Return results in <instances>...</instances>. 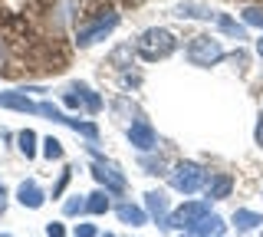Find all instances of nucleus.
<instances>
[{
  "instance_id": "1",
  "label": "nucleus",
  "mask_w": 263,
  "mask_h": 237,
  "mask_svg": "<svg viewBox=\"0 0 263 237\" xmlns=\"http://www.w3.org/2000/svg\"><path fill=\"white\" fill-rule=\"evenodd\" d=\"M178 50V37L171 30H161V27H152L145 30L142 37L135 40V53L142 56L145 63H158V60H168L171 53Z\"/></svg>"
},
{
  "instance_id": "2",
  "label": "nucleus",
  "mask_w": 263,
  "mask_h": 237,
  "mask_svg": "<svg viewBox=\"0 0 263 237\" xmlns=\"http://www.w3.org/2000/svg\"><path fill=\"white\" fill-rule=\"evenodd\" d=\"M168 181L181 194H194V191H201V188L208 185V171L197 165V161H178L175 171H168Z\"/></svg>"
},
{
  "instance_id": "3",
  "label": "nucleus",
  "mask_w": 263,
  "mask_h": 237,
  "mask_svg": "<svg viewBox=\"0 0 263 237\" xmlns=\"http://www.w3.org/2000/svg\"><path fill=\"white\" fill-rule=\"evenodd\" d=\"M220 60H224V46L211 33H197L191 43H187V63H191V66H214V63H220Z\"/></svg>"
},
{
  "instance_id": "4",
  "label": "nucleus",
  "mask_w": 263,
  "mask_h": 237,
  "mask_svg": "<svg viewBox=\"0 0 263 237\" xmlns=\"http://www.w3.org/2000/svg\"><path fill=\"white\" fill-rule=\"evenodd\" d=\"M36 116H46L49 122H60V125H69L72 132H79V135H86L89 142H96L99 138V125L96 122H82V119H76V116H66V112L60 109V105H53V102H36Z\"/></svg>"
},
{
  "instance_id": "5",
  "label": "nucleus",
  "mask_w": 263,
  "mask_h": 237,
  "mask_svg": "<svg viewBox=\"0 0 263 237\" xmlns=\"http://www.w3.org/2000/svg\"><path fill=\"white\" fill-rule=\"evenodd\" d=\"M204 214H211V201H184L178 211L168 214V227L171 231H191Z\"/></svg>"
},
{
  "instance_id": "6",
  "label": "nucleus",
  "mask_w": 263,
  "mask_h": 237,
  "mask_svg": "<svg viewBox=\"0 0 263 237\" xmlns=\"http://www.w3.org/2000/svg\"><path fill=\"white\" fill-rule=\"evenodd\" d=\"M115 27H119V13H105V17H99L96 23H89V27H82V30H79L76 43L82 46V50H86V46H92V43H99V40H105Z\"/></svg>"
},
{
  "instance_id": "7",
  "label": "nucleus",
  "mask_w": 263,
  "mask_h": 237,
  "mask_svg": "<svg viewBox=\"0 0 263 237\" xmlns=\"http://www.w3.org/2000/svg\"><path fill=\"white\" fill-rule=\"evenodd\" d=\"M92 178L109 194H122V191H125V175L115 171V165H109V161H96V165H92Z\"/></svg>"
},
{
  "instance_id": "8",
  "label": "nucleus",
  "mask_w": 263,
  "mask_h": 237,
  "mask_svg": "<svg viewBox=\"0 0 263 237\" xmlns=\"http://www.w3.org/2000/svg\"><path fill=\"white\" fill-rule=\"evenodd\" d=\"M63 105H69V109H79V105H86L89 112H99L102 109V99L92 93L89 86H69L63 93Z\"/></svg>"
},
{
  "instance_id": "9",
  "label": "nucleus",
  "mask_w": 263,
  "mask_h": 237,
  "mask_svg": "<svg viewBox=\"0 0 263 237\" xmlns=\"http://www.w3.org/2000/svg\"><path fill=\"white\" fill-rule=\"evenodd\" d=\"M128 142L135 145L138 152H152V149H158V135H155L152 122H148V119L132 122V125H128Z\"/></svg>"
},
{
  "instance_id": "10",
  "label": "nucleus",
  "mask_w": 263,
  "mask_h": 237,
  "mask_svg": "<svg viewBox=\"0 0 263 237\" xmlns=\"http://www.w3.org/2000/svg\"><path fill=\"white\" fill-rule=\"evenodd\" d=\"M0 109H13V112H27L36 116V102L27 96V89H13V93H0Z\"/></svg>"
},
{
  "instance_id": "11",
  "label": "nucleus",
  "mask_w": 263,
  "mask_h": 237,
  "mask_svg": "<svg viewBox=\"0 0 263 237\" xmlns=\"http://www.w3.org/2000/svg\"><path fill=\"white\" fill-rule=\"evenodd\" d=\"M145 211H148V217H155L161 227H168V194L164 191H148L145 194Z\"/></svg>"
},
{
  "instance_id": "12",
  "label": "nucleus",
  "mask_w": 263,
  "mask_h": 237,
  "mask_svg": "<svg viewBox=\"0 0 263 237\" xmlns=\"http://www.w3.org/2000/svg\"><path fill=\"white\" fill-rule=\"evenodd\" d=\"M187 234H194V237H227L224 234V217L220 214H204Z\"/></svg>"
},
{
  "instance_id": "13",
  "label": "nucleus",
  "mask_w": 263,
  "mask_h": 237,
  "mask_svg": "<svg viewBox=\"0 0 263 237\" xmlns=\"http://www.w3.org/2000/svg\"><path fill=\"white\" fill-rule=\"evenodd\" d=\"M16 201L23 204V208H30V211H36V208H43V201H46V194L40 191V185L36 181H23L20 188H16Z\"/></svg>"
},
{
  "instance_id": "14",
  "label": "nucleus",
  "mask_w": 263,
  "mask_h": 237,
  "mask_svg": "<svg viewBox=\"0 0 263 237\" xmlns=\"http://www.w3.org/2000/svg\"><path fill=\"white\" fill-rule=\"evenodd\" d=\"M230 188H234V181H230V175H214L208 185H204V194H208V201H220L230 194Z\"/></svg>"
},
{
  "instance_id": "15",
  "label": "nucleus",
  "mask_w": 263,
  "mask_h": 237,
  "mask_svg": "<svg viewBox=\"0 0 263 237\" xmlns=\"http://www.w3.org/2000/svg\"><path fill=\"white\" fill-rule=\"evenodd\" d=\"M115 214H119V221H122V224H128V227H138V224H145V221H148V211L138 208V204H119Z\"/></svg>"
},
{
  "instance_id": "16",
  "label": "nucleus",
  "mask_w": 263,
  "mask_h": 237,
  "mask_svg": "<svg viewBox=\"0 0 263 237\" xmlns=\"http://www.w3.org/2000/svg\"><path fill=\"white\" fill-rule=\"evenodd\" d=\"M257 224H263V217L257 214V211H247V208L234 211V227H237V234H250Z\"/></svg>"
},
{
  "instance_id": "17",
  "label": "nucleus",
  "mask_w": 263,
  "mask_h": 237,
  "mask_svg": "<svg viewBox=\"0 0 263 237\" xmlns=\"http://www.w3.org/2000/svg\"><path fill=\"white\" fill-rule=\"evenodd\" d=\"M112 204H109V191H92L86 194V214H105Z\"/></svg>"
},
{
  "instance_id": "18",
  "label": "nucleus",
  "mask_w": 263,
  "mask_h": 237,
  "mask_svg": "<svg viewBox=\"0 0 263 237\" xmlns=\"http://www.w3.org/2000/svg\"><path fill=\"white\" fill-rule=\"evenodd\" d=\"M16 142H20V152L27 155V158H36V132H33V129H23V132L16 135Z\"/></svg>"
},
{
  "instance_id": "19",
  "label": "nucleus",
  "mask_w": 263,
  "mask_h": 237,
  "mask_svg": "<svg viewBox=\"0 0 263 237\" xmlns=\"http://www.w3.org/2000/svg\"><path fill=\"white\" fill-rule=\"evenodd\" d=\"M43 158H49V161H60L63 158V142L60 138H43Z\"/></svg>"
},
{
  "instance_id": "20",
  "label": "nucleus",
  "mask_w": 263,
  "mask_h": 237,
  "mask_svg": "<svg viewBox=\"0 0 263 237\" xmlns=\"http://www.w3.org/2000/svg\"><path fill=\"white\" fill-rule=\"evenodd\" d=\"M82 211H86V194H76L72 201L63 204V214L66 217H76V214H82Z\"/></svg>"
},
{
  "instance_id": "21",
  "label": "nucleus",
  "mask_w": 263,
  "mask_h": 237,
  "mask_svg": "<svg viewBox=\"0 0 263 237\" xmlns=\"http://www.w3.org/2000/svg\"><path fill=\"white\" fill-rule=\"evenodd\" d=\"M243 23L263 30V10H260V7H247V10H243Z\"/></svg>"
},
{
  "instance_id": "22",
  "label": "nucleus",
  "mask_w": 263,
  "mask_h": 237,
  "mask_svg": "<svg viewBox=\"0 0 263 237\" xmlns=\"http://www.w3.org/2000/svg\"><path fill=\"white\" fill-rule=\"evenodd\" d=\"M214 20H217V23H220V27H224V30H227V33H234V37H243V30H240V27H237V23H234V20H227V17H224V13H217V17H214Z\"/></svg>"
},
{
  "instance_id": "23",
  "label": "nucleus",
  "mask_w": 263,
  "mask_h": 237,
  "mask_svg": "<svg viewBox=\"0 0 263 237\" xmlns=\"http://www.w3.org/2000/svg\"><path fill=\"white\" fill-rule=\"evenodd\" d=\"M69 178H72V168H63L60 181H56V188H53V198H60V194L66 191V185H69Z\"/></svg>"
},
{
  "instance_id": "24",
  "label": "nucleus",
  "mask_w": 263,
  "mask_h": 237,
  "mask_svg": "<svg viewBox=\"0 0 263 237\" xmlns=\"http://www.w3.org/2000/svg\"><path fill=\"white\" fill-rule=\"evenodd\" d=\"M72 237H96V224H76Z\"/></svg>"
},
{
  "instance_id": "25",
  "label": "nucleus",
  "mask_w": 263,
  "mask_h": 237,
  "mask_svg": "<svg viewBox=\"0 0 263 237\" xmlns=\"http://www.w3.org/2000/svg\"><path fill=\"white\" fill-rule=\"evenodd\" d=\"M46 237H66V231H63L60 221H49V224H46Z\"/></svg>"
},
{
  "instance_id": "26",
  "label": "nucleus",
  "mask_w": 263,
  "mask_h": 237,
  "mask_svg": "<svg viewBox=\"0 0 263 237\" xmlns=\"http://www.w3.org/2000/svg\"><path fill=\"white\" fill-rule=\"evenodd\" d=\"M253 138H257V145L263 149V112H260V119H257V129H253Z\"/></svg>"
},
{
  "instance_id": "27",
  "label": "nucleus",
  "mask_w": 263,
  "mask_h": 237,
  "mask_svg": "<svg viewBox=\"0 0 263 237\" xmlns=\"http://www.w3.org/2000/svg\"><path fill=\"white\" fill-rule=\"evenodd\" d=\"M257 53H260V56H263V40H257Z\"/></svg>"
},
{
  "instance_id": "28",
  "label": "nucleus",
  "mask_w": 263,
  "mask_h": 237,
  "mask_svg": "<svg viewBox=\"0 0 263 237\" xmlns=\"http://www.w3.org/2000/svg\"><path fill=\"white\" fill-rule=\"evenodd\" d=\"M0 66H4V46H0Z\"/></svg>"
},
{
  "instance_id": "29",
  "label": "nucleus",
  "mask_w": 263,
  "mask_h": 237,
  "mask_svg": "<svg viewBox=\"0 0 263 237\" xmlns=\"http://www.w3.org/2000/svg\"><path fill=\"white\" fill-rule=\"evenodd\" d=\"M181 237H194V234H187V231H181Z\"/></svg>"
},
{
  "instance_id": "30",
  "label": "nucleus",
  "mask_w": 263,
  "mask_h": 237,
  "mask_svg": "<svg viewBox=\"0 0 263 237\" xmlns=\"http://www.w3.org/2000/svg\"><path fill=\"white\" fill-rule=\"evenodd\" d=\"M0 201H4V185H0Z\"/></svg>"
},
{
  "instance_id": "31",
  "label": "nucleus",
  "mask_w": 263,
  "mask_h": 237,
  "mask_svg": "<svg viewBox=\"0 0 263 237\" xmlns=\"http://www.w3.org/2000/svg\"><path fill=\"white\" fill-rule=\"evenodd\" d=\"M0 237H10V234H0Z\"/></svg>"
},
{
  "instance_id": "32",
  "label": "nucleus",
  "mask_w": 263,
  "mask_h": 237,
  "mask_svg": "<svg viewBox=\"0 0 263 237\" xmlns=\"http://www.w3.org/2000/svg\"><path fill=\"white\" fill-rule=\"evenodd\" d=\"M102 237H112V234H102Z\"/></svg>"
},
{
  "instance_id": "33",
  "label": "nucleus",
  "mask_w": 263,
  "mask_h": 237,
  "mask_svg": "<svg viewBox=\"0 0 263 237\" xmlns=\"http://www.w3.org/2000/svg\"><path fill=\"white\" fill-rule=\"evenodd\" d=\"M260 237H263V231H260Z\"/></svg>"
}]
</instances>
